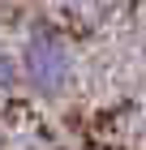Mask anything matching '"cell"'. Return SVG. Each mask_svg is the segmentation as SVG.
Wrapping results in <instances>:
<instances>
[{"mask_svg":"<svg viewBox=\"0 0 146 150\" xmlns=\"http://www.w3.org/2000/svg\"><path fill=\"white\" fill-rule=\"evenodd\" d=\"M73 47L60 30L52 26H34L30 35L22 39V52H17V73L22 81L30 86L34 94H43V99H56V94L69 90V81H73Z\"/></svg>","mask_w":146,"mask_h":150,"instance_id":"cell-1","label":"cell"},{"mask_svg":"<svg viewBox=\"0 0 146 150\" xmlns=\"http://www.w3.org/2000/svg\"><path fill=\"white\" fill-rule=\"evenodd\" d=\"M22 81V73H17V60L9 56V52H0V90H9V86H17Z\"/></svg>","mask_w":146,"mask_h":150,"instance_id":"cell-2","label":"cell"}]
</instances>
